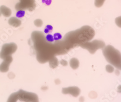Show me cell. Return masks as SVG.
I'll use <instances>...</instances> for the list:
<instances>
[{
  "label": "cell",
  "mask_w": 121,
  "mask_h": 102,
  "mask_svg": "<svg viewBox=\"0 0 121 102\" xmlns=\"http://www.w3.org/2000/svg\"><path fill=\"white\" fill-rule=\"evenodd\" d=\"M36 58L40 63L44 64L57 55L65 54L60 40L55 42L48 40L41 33L35 32L32 36Z\"/></svg>",
  "instance_id": "cell-1"
},
{
  "label": "cell",
  "mask_w": 121,
  "mask_h": 102,
  "mask_svg": "<svg viewBox=\"0 0 121 102\" xmlns=\"http://www.w3.org/2000/svg\"><path fill=\"white\" fill-rule=\"evenodd\" d=\"M94 34L93 31L84 33H70L65 37L61 42L68 53L71 49L80 46L82 44L91 40L94 36Z\"/></svg>",
  "instance_id": "cell-2"
},
{
  "label": "cell",
  "mask_w": 121,
  "mask_h": 102,
  "mask_svg": "<svg viewBox=\"0 0 121 102\" xmlns=\"http://www.w3.org/2000/svg\"><path fill=\"white\" fill-rule=\"evenodd\" d=\"M102 51L103 55L108 62L118 69L121 70V58L119 51L109 45L105 46Z\"/></svg>",
  "instance_id": "cell-3"
},
{
  "label": "cell",
  "mask_w": 121,
  "mask_h": 102,
  "mask_svg": "<svg viewBox=\"0 0 121 102\" xmlns=\"http://www.w3.org/2000/svg\"><path fill=\"white\" fill-rule=\"evenodd\" d=\"M105 46V43L102 40H94L92 42H87L83 43L80 45V47L83 49H86L91 54H94L98 49H102Z\"/></svg>",
  "instance_id": "cell-4"
},
{
  "label": "cell",
  "mask_w": 121,
  "mask_h": 102,
  "mask_svg": "<svg viewBox=\"0 0 121 102\" xmlns=\"http://www.w3.org/2000/svg\"><path fill=\"white\" fill-rule=\"evenodd\" d=\"M63 94H71L74 97H78L80 93V90L76 86H72L67 88H64L62 90Z\"/></svg>",
  "instance_id": "cell-5"
},
{
  "label": "cell",
  "mask_w": 121,
  "mask_h": 102,
  "mask_svg": "<svg viewBox=\"0 0 121 102\" xmlns=\"http://www.w3.org/2000/svg\"><path fill=\"white\" fill-rule=\"evenodd\" d=\"M48 62H49L50 67L52 69L55 68L59 65V61L58 59L56 58V56L53 57L52 58L50 59Z\"/></svg>",
  "instance_id": "cell-6"
},
{
  "label": "cell",
  "mask_w": 121,
  "mask_h": 102,
  "mask_svg": "<svg viewBox=\"0 0 121 102\" xmlns=\"http://www.w3.org/2000/svg\"><path fill=\"white\" fill-rule=\"evenodd\" d=\"M69 64L71 67L73 69H77L79 65V62L78 59L75 58H72L70 61Z\"/></svg>",
  "instance_id": "cell-7"
},
{
  "label": "cell",
  "mask_w": 121,
  "mask_h": 102,
  "mask_svg": "<svg viewBox=\"0 0 121 102\" xmlns=\"http://www.w3.org/2000/svg\"><path fill=\"white\" fill-rule=\"evenodd\" d=\"M106 71H107V72L109 73H112L114 70V68L112 65H107L106 67Z\"/></svg>",
  "instance_id": "cell-8"
},
{
  "label": "cell",
  "mask_w": 121,
  "mask_h": 102,
  "mask_svg": "<svg viewBox=\"0 0 121 102\" xmlns=\"http://www.w3.org/2000/svg\"><path fill=\"white\" fill-rule=\"evenodd\" d=\"M89 97L92 99H95V98H96L97 96V94L95 92V91H91V92L89 94Z\"/></svg>",
  "instance_id": "cell-9"
},
{
  "label": "cell",
  "mask_w": 121,
  "mask_h": 102,
  "mask_svg": "<svg viewBox=\"0 0 121 102\" xmlns=\"http://www.w3.org/2000/svg\"><path fill=\"white\" fill-rule=\"evenodd\" d=\"M25 15V12L23 10H19L17 14V16L18 17H22Z\"/></svg>",
  "instance_id": "cell-10"
},
{
  "label": "cell",
  "mask_w": 121,
  "mask_h": 102,
  "mask_svg": "<svg viewBox=\"0 0 121 102\" xmlns=\"http://www.w3.org/2000/svg\"><path fill=\"white\" fill-rule=\"evenodd\" d=\"M105 0H95V5L97 6H101L104 3Z\"/></svg>",
  "instance_id": "cell-11"
},
{
  "label": "cell",
  "mask_w": 121,
  "mask_h": 102,
  "mask_svg": "<svg viewBox=\"0 0 121 102\" xmlns=\"http://www.w3.org/2000/svg\"><path fill=\"white\" fill-rule=\"evenodd\" d=\"M60 64L64 67H66L68 65V62H67V61L65 59H62L61 61H60Z\"/></svg>",
  "instance_id": "cell-12"
},
{
  "label": "cell",
  "mask_w": 121,
  "mask_h": 102,
  "mask_svg": "<svg viewBox=\"0 0 121 102\" xmlns=\"http://www.w3.org/2000/svg\"><path fill=\"white\" fill-rule=\"evenodd\" d=\"M35 24L37 26L40 27L42 25V22L40 20H36L35 22Z\"/></svg>",
  "instance_id": "cell-13"
},
{
  "label": "cell",
  "mask_w": 121,
  "mask_h": 102,
  "mask_svg": "<svg viewBox=\"0 0 121 102\" xmlns=\"http://www.w3.org/2000/svg\"><path fill=\"white\" fill-rule=\"evenodd\" d=\"M54 38L56 40H58V39H60V38H62V37H61V35H60V34L55 33L54 34Z\"/></svg>",
  "instance_id": "cell-14"
},
{
  "label": "cell",
  "mask_w": 121,
  "mask_h": 102,
  "mask_svg": "<svg viewBox=\"0 0 121 102\" xmlns=\"http://www.w3.org/2000/svg\"><path fill=\"white\" fill-rule=\"evenodd\" d=\"M52 0H42V2L43 3L47 4V5H49L51 3Z\"/></svg>",
  "instance_id": "cell-15"
},
{
  "label": "cell",
  "mask_w": 121,
  "mask_h": 102,
  "mask_svg": "<svg viewBox=\"0 0 121 102\" xmlns=\"http://www.w3.org/2000/svg\"><path fill=\"white\" fill-rule=\"evenodd\" d=\"M60 82H61V81H60V80L59 79H56L55 80V83L57 85H59L60 83Z\"/></svg>",
  "instance_id": "cell-16"
},
{
  "label": "cell",
  "mask_w": 121,
  "mask_h": 102,
  "mask_svg": "<svg viewBox=\"0 0 121 102\" xmlns=\"http://www.w3.org/2000/svg\"><path fill=\"white\" fill-rule=\"evenodd\" d=\"M47 28L49 30V31H50V30H52V26L50 25H48L47 26Z\"/></svg>",
  "instance_id": "cell-17"
}]
</instances>
